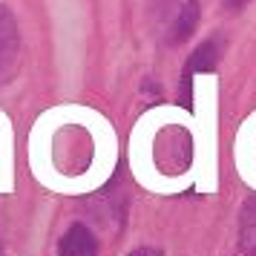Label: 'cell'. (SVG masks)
I'll use <instances>...</instances> for the list:
<instances>
[{
    "instance_id": "obj_3",
    "label": "cell",
    "mask_w": 256,
    "mask_h": 256,
    "mask_svg": "<svg viewBox=\"0 0 256 256\" xmlns=\"http://www.w3.org/2000/svg\"><path fill=\"white\" fill-rule=\"evenodd\" d=\"M216 60H219V40H204V44L190 55L184 72H182V98H184V101L190 98V81H193L196 75H210L213 66H216Z\"/></svg>"
},
{
    "instance_id": "obj_1",
    "label": "cell",
    "mask_w": 256,
    "mask_h": 256,
    "mask_svg": "<svg viewBox=\"0 0 256 256\" xmlns=\"http://www.w3.org/2000/svg\"><path fill=\"white\" fill-rule=\"evenodd\" d=\"M147 18L162 44H184L198 24V0H147Z\"/></svg>"
},
{
    "instance_id": "obj_5",
    "label": "cell",
    "mask_w": 256,
    "mask_h": 256,
    "mask_svg": "<svg viewBox=\"0 0 256 256\" xmlns=\"http://www.w3.org/2000/svg\"><path fill=\"white\" fill-rule=\"evenodd\" d=\"M64 256H92V239H90V233H84L81 228L66 233V239H64Z\"/></svg>"
},
{
    "instance_id": "obj_4",
    "label": "cell",
    "mask_w": 256,
    "mask_h": 256,
    "mask_svg": "<svg viewBox=\"0 0 256 256\" xmlns=\"http://www.w3.org/2000/svg\"><path fill=\"white\" fill-rule=\"evenodd\" d=\"M236 164H239V176H248L256 170V116L244 121L242 132H239V144H236Z\"/></svg>"
},
{
    "instance_id": "obj_2",
    "label": "cell",
    "mask_w": 256,
    "mask_h": 256,
    "mask_svg": "<svg viewBox=\"0 0 256 256\" xmlns=\"http://www.w3.org/2000/svg\"><path fill=\"white\" fill-rule=\"evenodd\" d=\"M20 58V32H18V20L0 6V81L9 78L14 64Z\"/></svg>"
},
{
    "instance_id": "obj_6",
    "label": "cell",
    "mask_w": 256,
    "mask_h": 256,
    "mask_svg": "<svg viewBox=\"0 0 256 256\" xmlns=\"http://www.w3.org/2000/svg\"><path fill=\"white\" fill-rule=\"evenodd\" d=\"M244 3H248V0H224V6H228V9H242Z\"/></svg>"
}]
</instances>
